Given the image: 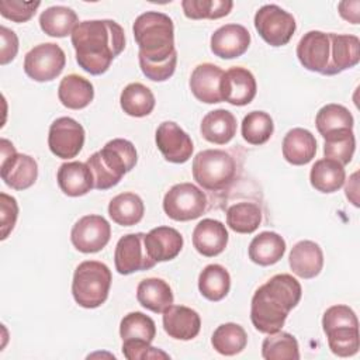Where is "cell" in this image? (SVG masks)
I'll return each instance as SVG.
<instances>
[{
  "label": "cell",
  "instance_id": "6da1fadb",
  "mask_svg": "<svg viewBox=\"0 0 360 360\" xmlns=\"http://www.w3.org/2000/svg\"><path fill=\"white\" fill-rule=\"evenodd\" d=\"M132 31L139 48L138 59L142 73L153 82L172 77L177 65L172 18L159 11H146L136 17Z\"/></svg>",
  "mask_w": 360,
  "mask_h": 360
},
{
  "label": "cell",
  "instance_id": "7a4b0ae2",
  "mask_svg": "<svg viewBox=\"0 0 360 360\" xmlns=\"http://www.w3.org/2000/svg\"><path fill=\"white\" fill-rule=\"evenodd\" d=\"M79 66L90 75H103L125 48L122 27L112 20H87L76 25L72 35Z\"/></svg>",
  "mask_w": 360,
  "mask_h": 360
},
{
  "label": "cell",
  "instance_id": "3957f363",
  "mask_svg": "<svg viewBox=\"0 0 360 360\" xmlns=\"http://www.w3.org/2000/svg\"><path fill=\"white\" fill-rule=\"evenodd\" d=\"M301 284L291 274H276L252 297L250 321L262 333H274L284 326L288 312L301 300Z\"/></svg>",
  "mask_w": 360,
  "mask_h": 360
},
{
  "label": "cell",
  "instance_id": "277c9868",
  "mask_svg": "<svg viewBox=\"0 0 360 360\" xmlns=\"http://www.w3.org/2000/svg\"><path fill=\"white\" fill-rule=\"evenodd\" d=\"M138 155L132 142L122 138L108 141L103 149L94 152L86 165L90 167L94 188L108 190L117 186L125 173L134 169Z\"/></svg>",
  "mask_w": 360,
  "mask_h": 360
},
{
  "label": "cell",
  "instance_id": "5b68a950",
  "mask_svg": "<svg viewBox=\"0 0 360 360\" xmlns=\"http://www.w3.org/2000/svg\"><path fill=\"white\" fill-rule=\"evenodd\" d=\"M111 271L107 264L97 260L82 262L75 273L72 281V294L83 308H97L108 298L111 287Z\"/></svg>",
  "mask_w": 360,
  "mask_h": 360
},
{
  "label": "cell",
  "instance_id": "8992f818",
  "mask_svg": "<svg viewBox=\"0 0 360 360\" xmlns=\"http://www.w3.org/2000/svg\"><path fill=\"white\" fill-rule=\"evenodd\" d=\"M236 176V162L225 150L205 149L193 159V177L208 191L226 188Z\"/></svg>",
  "mask_w": 360,
  "mask_h": 360
},
{
  "label": "cell",
  "instance_id": "52a82bcc",
  "mask_svg": "<svg viewBox=\"0 0 360 360\" xmlns=\"http://www.w3.org/2000/svg\"><path fill=\"white\" fill-rule=\"evenodd\" d=\"M207 197L193 183H179L169 188L163 198V211L174 221H191L202 215Z\"/></svg>",
  "mask_w": 360,
  "mask_h": 360
},
{
  "label": "cell",
  "instance_id": "ba28073f",
  "mask_svg": "<svg viewBox=\"0 0 360 360\" xmlns=\"http://www.w3.org/2000/svg\"><path fill=\"white\" fill-rule=\"evenodd\" d=\"M255 28L269 45L283 46L292 38L297 24L288 11L276 4H266L255 14Z\"/></svg>",
  "mask_w": 360,
  "mask_h": 360
},
{
  "label": "cell",
  "instance_id": "9c48e42d",
  "mask_svg": "<svg viewBox=\"0 0 360 360\" xmlns=\"http://www.w3.org/2000/svg\"><path fill=\"white\" fill-rule=\"evenodd\" d=\"M1 166L3 181L14 190L31 187L38 177V165L34 158L25 153H17L13 143L1 139Z\"/></svg>",
  "mask_w": 360,
  "mask_h": 360
},
{
  "label": "cell",
  "instance_id": "30bf717a",
  "mask_svg": "<svg viewBox=\"0 0 360 360\" xmlns=\"http://www.w3.org/2000/svg\"><path fill=\"white\" fill-rule=\"evenodd\" d=\"M66 63L63 49L53 42L34 46L24 58V72L35 82H51L56 79Z\"/></svg>",
  "mask_w": 360,
  "mask_h": 360
},
{
  "label": "cell",
  "instance_id": "8fae6325",
  "mask_svg": "<svg viewBox=\"0 0 360 360\" xmlns=\"http://www.w3.org/2000/svg\"><path fill=\"white\" fill-rule=\"evenodd\" d=\"M84 145V128L70 117L56 118L48 134L49 150L60 159H72Z\"/></svg>",
  "mask_w": 360,
  "mask_h": 360
},
{
  "label": "cell",
  "instance_id": "7c38bea8",
  "mask_svg": "<svg viewBox=\"0 0 360 360\" xmlns=\"http://www.w3.org/2000/svg\"><path fill=\"white\" fill-rule=\"evenodd\" d=\"M111 238L108 221L96 214L82 217L72 228L70 240L82 253H96L107 246Z\"/></svg>",
  "mask_w": 360,
  "mask_h": 360
},
{
  "label": "cell",
  "instance_id": "4fadbf2b",
  "mask_svg": "<svg viewBox=\"0 0 360 360\" xmlns=\"http://www.w3.org/2000/svg\"><path fill=\"white\" fill-rule=\"evenodd\" d=\"M145 233H128L120 238L114 252L115 270L120 274H131L135 271H142L152 269L156 262L149 257L145 242Z\"/></svg>",
  "mask_w": 360,
  "mask_h": 360
},
{
  "label": "cell",
  "instance_id": "5bb4252c",
  "mask_svg": "<svg viewBox=\"0 0 360 360\" xmlns=\"http://www.w3.org/2000/svg\"><path fill=\"white\" fill-rule=\"evenodd\" d=\"M155 141L163 158L170 163H186L194 150L188 134L173 121H165L158 127Z\"/></svg>",
  "mask_w": 360,
  "mask_h": 360
},
{
  "label": "cell",
  "instance_id": "9a60e30c",
  "mask_svg": "<svg viewBox=\"0 0 360 360\" xmlns=\"http://www.w3.org/2000/svg\"><path fill=\"white\" fill-rule=\"evenodd\" d=\"M330 56L329 35L322 31H308L297 44V58L300 63L318 73H325Z\"/></svg>",
  "mask_w": 360,
  "mask_h": 360
},
{
  "label": "cell",
  "instance_id": "2e32d148",
  "mask_svg": "<svg viewBox=\"0 0 360 360\" xmlns=\"http://www.w3.org/2000/svg\"><path fill=\"white\" fill-rule=\"evenodd\" d=\"M256 91V79L250 70L240 66H233L224 72L221 80L222 101L239 107L246 105L255 98Z\"/></svg>",
  "mask_w": 360,
  "mask_h": 360
},
{
  "label": "cell",
  "instance_id": "e0dca14e",
  "mask_svg": "<svg viewBox=\"0 0 360 360\" xmlns=\"http://www.w3.org/2000/svg\"><path fill=\"white\" fill-rule=\"evenodd\" d=\"M211 51L222 59L242 56L250 45V34L240 24H225L211 35Z\"/></svg>",
  "mask_w": 360,
  "mask_h": 360
},
{
  "label": "cell",
  "instance_id": "ac0fdd59",
  "mask_svg": "<svg viewBox=\"0 0 360 360\" xmlns=\"http://www.w3.org/2000/svg\"><path fill=\"white\" fill-rule=\"evenodd\" d=\"M224 70L214 63H201L194 68L190 77V90L198 101L215 104L222 101L221 80Z\"/></svg>",
  "mask_w": 360,
  "mask_h": 360
},
{
  "label": "cell",
  "instance_id": "d6986e66",
  "mask_svg": "<svg viewBox=\"0 0 360 360\" xmlns=\"http://www.w3.org/2000/svg\"><path fill=\"white\" fill-rule=\"evenodd\" d=\"M163 329L177 340H191L201 329V318L197 311L184 305H170L163 311Z\"/></svg>",
  "mask_w": 360,
  "mask_h": 360
},
{
  "label": "cell",
  "instance_id": "ffe728a7",
  "mask_svg": "<svg viewBox=\"0 0 360 360\" xmlns=\"http://www.w3.org/2000/svg\"><path fill=\"white\" fill-rule=\"evenodd\" d=\"M330 41L329 63L323 75H338L359 63L360 59V41L354 35L346 34H328Z\"/></svg>",
  "mask_w": 360,
  "mask_h": 360
},
{
  "label": "cell",
  "instance_id": "44dd1931",
  "mask_svg": "<svg viewBox=\"0 0 360 360\" xmlns=\"http://www.w3.org/2000/svg\"><path fill=\"white\" fill-rule=\"evenodd\" d=\"M145 248L150 259L158 262L173 260L183 248L181 233L172 226H158L143 236Z\"/></svg>",
  "mask_w": 360,
  "mask_h": 360
},
{
  "label": "cell",
  "instance_id": "7402d4cb",
  "mask_svg": "<svg viewBox=\"0 0 360 360\" xmlns=\"http://www.w3.org/2000/svg\"><path fill=\"white\" fill-rule=\"evenodd\" d=\"M228 236V231L221 221L205 218L193 231V246L200 255L214 257L225 250Z\"/></svg>",
  "mask_w": 360,
  "mask_h": 360
},
{
  "label": "cell",
  "instance_id": "603a6c76",
  "mask_svg": "<svg viewBox=\"0 0 360 360\" xmlns=\"http://www.w3.org/2000/svg\"><path fill=\"white\" fill-rule=\"evenodd\" d=\"M288 263L295 276L307 280L314 278L323 267L322 249L312 240H300L292 246Z\"/></svg>",
  "mask_w": 360,
  "mask_h": 360
},
{
  "label": "cell",
  "instance_id": "cb8c5ba5",
  "mask_svg": "<svg viewBox=\"0 0 360 360\" xmlns=\"http://www.w3.org/2000/svg\"><path fill=\"white\" fill-rule=\"evenodd\" d=\"M59 188L69 197H80L94 188L90 167L82 162H66L58 169Z\"/></svg>",
  "mask_w": 360,
  "mask_h": 360
},
{
  "label": "cell",
  "instance_id": "d4e9b609",
  "mask_svg": "<svg viewBox=\"0 0 360 360\" xmlns=\"http://www.w3.org/2000/svg\"><path fill=\"white\" fill-rule=\"evenodd\" d=\"M316 153L315 136L304 128L290 129L283 139V158L294 165L302 166L309 163Z\"/></svg>",
  "mask_w": 360,
  "mask_h": 360
},
{
  "label": "cell",
  "instance_id": "484cf974",
  "mask_svg": "<svg viewBox=\"0 0 360 360\" xmlns=\"http://www.w3.org/2000/svg\"><path fill=\"white\" fill-rule=\"evenodd\" d=\"M202 138L215 145L228 143L236 134L235 115L224 108L207 112L200 125Z\"/></svg>",
  "mask_w": 360,
  "mask_h": 360
},
{
  "label": "cell",
  "instance_id": "4316f807",
  "mask_svg": "<svg viewBox=\"0 0 360 360\" xmlns=\"http://www.w3.org/2000/svg\"><path fill=\"white\" fill-rule=\"evenodd\" d=\"M59 101L70 110H82L87 107L94 97L93 84L79 75L65 76L58 87Z\"/></svg>",
  "mask_w": 360,
  "mask_h": 360
},
{
  "label": "cell",
  "instance_id": "83f0119b",
  "mask_svg": "<svg viewBox=\"0 0 360 360\" xmlns=\"http://www.w3.org/2000/svg\"><path fill=\"white\" fill-rule=\"evenodd\" d=\"M136 300L143 308L155 314H163L173 304L174 297L170 285L165 280L150 277L138 284Z\"/></svg>",
  "mask_w": 360,
  "mask_h": 360
},
{
  "label": "cell",
  "instance_id": "f1b7e54d",
  "mask_svg": "<svg viewBox=\"0 0 360 360\" xmlns=\"http://www.w3.org/2000/svg\"><path fill=\"white\" fill-rule=\"evenodd\" d=\"M249 259L259 266H271L285 253V240L276 232L264 231L255 236L249 245Z\"/></svg>",
  "mask_w": 360,
  "mask_h": 360
},
{
  "label": "cell",
  "instance_id": "f546056e",
  "mask_svg": "<svg viewBox=\"0 0 360 360\" xmlns=\"http://www.w3.org/2000/svg\"><path fill=\"white\" fill-rule=\"evenodd\" d=\"M346 179L345 167L332 159H319L314 163L309 172L311 186L321 193H335L338 191Z\"/></svg>",
  "mask_w": 360,
  "mask_h": 360
},
{
  "label": "cell",
  "instance_id": "4dcf8cb0",
  "mask_svg": "<svg viewBox=\"0 0 360 360\" xmlns=\"http://www.w3.org/2000/svg\"><path fill=\"white\" fill-rule=\"evenodd\" d=\"M145 214L142 198L131 191L115 195L108 204L110 218L121 226L136 225Z\"/></svg>",
  "mask_w": 360,
  "mask_h": 360
},
{
  "label": "cell",
  "instance_id": "1f68e13d",
  "mask_svg": "<svg viewBox=\"0 0 360 360\" xmlns=\"http://www.w3.org/2000/svg\"><path fill=\"white\" fill-rule=\"evenodd\" d=\"M77 24V14L65 6L49 7L39 15V27L49 37L63 38L69 34L72 35Z\"/></svg>",
  "mask_w": 360,
  "mask_h": 360
},
{
  "label": "cell",
  "instance_id": "d6a6232c",
  "mask_svg": "<svg viewBox=\"0 0 360 360\" xmlns=\"http://www.w3.org/2000/svg\"><path fill=\"white\" fill-rule=\"evenodd\" d=\"M231 288V276L221 264H208L198 276V290L208 301H221Z\"/></svg>",
  "mask_w": 360,
  "mask_h": 360
},
{
  "label": "cell",
  "instance_id": "836d02e7",
  "mask_svg": "<svg viewBox=\"0 0 360 360\" xmlns=\"http://www.w3.org/2000/svg\"><path fill=\"white\" fill-rule=\"evenodd\" d=\"M121 108L131 117H146L155 108V96L149 87L142 83H129L120 96Z\"/></svg>",
  "mask_w": 360,
  "mask_h": 360
},
{
  "label": "cell",
  "instance_id": "e575fe53",
  "mask_svg": "<svg viewBox=\"0 0 360 360\" xmlns=\"http://www.w3.org/2000/svg\"><path fill=\"white\" fill-rule=\"evenodd\" d=\"M248 343V335L245 329L233 322L219 325L211 338V345L219 354L235 356L240 353Z\"/></svg>",
  "mask_w": 360,
  "mask_h": 360
},
{
  "label": "cell",
  "instance_id": "d590c367",
  "mask_svg": "<svg viewBox=\"0 0 360 360\" xmlns=\"http://www.w3.org/2000/svg\"><path fill=\"white\" fill-rule=\"evenodd\" d=\"M262 356L266 360H298L300 347L297 339L287 332L267 333L262 343Z\"/></svg>",
  "mask_w": 360,
  "mask_h": 360
},
{
  "label": "cell",
  "instance_id": "8d00e7d4",
  "mask_svg": "<svg viewBox=\"0 0 360 360\" xmlns=\"http://www.w3.org/2000/svg\"><path fill=\"white\" fill-rule=\"evenodd\" d=\"M262 222V210L255 202H238L226 210V225L238 233H252Z\"/></svg>",
  "mask_w": 360,
  "mask_h": 360
},
{
  "label": "cell",
  "instance_id": "74e56055",
  "mask_svg": "<svg viewBox=\"0 0 360 360\" xmlns=\"http://www.w3.org/2000/svg\"><path fill=\"white\" fill-rule=\"evenodd\" d=\"M323 155L326 159L336 160L342 166L350 163L356 149L353 129H339L328 134L326 136H323Z\"/></svg>",
  "mask_w": 360,
  "mask_h": 360
},
{
  "label": "cell",
  "instance_id": "f35d334b",
  "mask_svg": "<svg viewBox=\"0 0 360 360\" xmlns=\"http://www.w3.org/2000/svg\"><path fill=\"white\" fill-rule=\"evenodd\" d=\"M353 115L352 112L340 105V104H326L323 105L318 112L315 118V125L318 132L322 136H326L330 132L339 131V129H353Z\"/></svg>",
  "mask_w": 360,
  "mask_h": 360
},
{
  "label": "cell",
  "instance_id": "ab89813d",
  "mask_svg": "<svg viewBox=\"0 0 360 360\" xmlns=\"http://www.w3.org/2000/svg\"><path fill=\"white\" fill-rule=\"evenodd\" d=\"M242 136L250 145L266 143L274 131L273 118L264 111H250L242 121Z\"/></svg>",
  "mask_w": 360,
  "mask_h": 360
},
{
  "label": "cell",
  "instance_id": "60d3db41",
  "mask_svg": "<svg viewBox=\"0 0 360 360\" xmlns=\"http://www.w3.org/2000/svg\"><path fill=\"white\" fill-rule=\"evenodd\" d=\"M156 335V325L153 319L142 312H129L121 319L120 336L122 340L139 339L145 342H152Z\"/></svg>",
  "mask_w": 360,
  "mask_h": 360
},
{
  "label": "cell",
  "instance_id": "b9f144b4",
  "mask_svg": "<svg viewBox=\"0 0 360 360\" xmlns=\"http://www.w3.org/2000/svg\"><path fill=\"white\" fill-rule=\"evenodd\" d=\"M184 15L191 20H217L231 13L233 3L231 0H183Z\"/></svg>",
  "mask_w": 360,
  "mask_h": 360
},
{
  "label": "cell",
  "instance_id": "7bdbcfd3",
  "mask_svg": "<svg viewBox=\"0 0 360 360\" xmlns=\"http://www.w3.org/2000/svg\"><path fill=\"white\" fill-rule=\"evenodd\" d=\"M329 349L339 357H350L359 352V326H340L325 332Z\"/></svg>",
  "mask_w": 360,
  "mask_h": 360
},
{
  "label": "cell",
  "instance_id": "ee69618b",
  "mask_svg": "<svg viewBox=\"0 0 360 360\" xmlns=\"http://www.w3.org/2000/svg\"><path fill=\"white\" fill-rule=\"evenodd\" d=\"M340 326H359L357 316L354 311L347 305H332L329 307L322 316L323 332H328Z\"/></svg>",
  "mask_w": 360,
  "mask_h": 360
},
{
  "label": "cell",
  "instance_id": "f6af8a7d",
  "mask_svg": "<svg viewBox=\"0 0 360 360\" xmlns=\"http://www.w3.org/2000/svg\"><path fill=\"white\" fill-rule=\"evenodd\" d=\"M41 1H18V0H1L0 14L14 22H25L31 20Z\"/></svg>",
  "mask_w": 360,
  "mask_h": 360
},
{
  "label": "cell",
  "instance_id": "bcb514c9",
  "mask_svg": "<svg viewBox=\"0 0 360 360\" xmlns=\"http://www.w3.org/2000/svg\"><path fill=\"white\" fill-rule=\"evenodd\" d=\"M122 353L128 360L139 359H169V354L159 350L158 347L150 346L149 342L139 339L122 340Z\"/></svg>",
  "mask_w": 360,
  "mask_h": 360
},
{
  "label": "cell",
  "instance_id": "7dc6e473",
  "mask_svg": "<svg viewBox=\"0 0 360 360\" xmlns=\"http://www.w3.org/2000/svg\"><path fill=\"white\" fill-rule=\"evenodd\" d=\"M18 217L17 200L6 193L0 194V221H1V239L4 240L13 231Z\"/></svg>",
  "mask_w": 360,
  "mask_h": 360
},
{
  "label": "cell",
  "instance_id": "c3c4849f",
  "mask_svg": "<svg viewBox=\"0 0 360 360\" xmlns=\"http://www.w3.org/2000/svg\"><path fill=\"white\" fill-rule=\"evenodd\" d=\"M0 37H1V49H0V63L7 65L11 62L17 52H18V38L14 31L8 30L7 27H0Z\"/></svg>",
  "mask_w": 360,
  "mask_h": 360
},
{
  "label": "cell",
  "instance_id": "681fc988",
  "mask_svg": "<svg viewBox=\"0 0 360 360\" xmlns=\"http://www.w3.org/2000/svg\"><path fill=\"white\" fill-rule=\"evenodd\" d=\"M339 14L352 24H359V7L360 1H340L339 3Z\"/></svg>",
  "mask_w": 360,
  "mask_h": 360
}]
</instances>
